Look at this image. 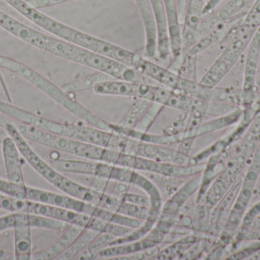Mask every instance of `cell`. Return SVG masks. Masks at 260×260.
Here are the masks:
<instances>
[{"instance_id":"7c38bea8","label":"cell","mask_w":260,"mask_h":260,"mask_svg":"<svg viewBox=\"0 0 260 260\" xmlns=\"http://www.w3.org/2000/svg\"><path fill=\"white\" fill-rule=\"evenodd\" d=\"M253 159L246 172L239 195L234 205L230 216V223L238 225L247 209L253 195L255 185L260 174V142L253 153Z\"/></svg>"},{"instance_id":"8992f818","label":"cell","mask_w":260,"mask_h":260,"mask_svg":"<svg viewBox=\"0 0 260 260\" xmlns=\"http://www.w3.org/2000/svg\"><path fill=\"white\" fill-rule=\"evenodd\" d=\"M94 177L128 186H134L142 189L151 201L150 209L152 218L157 221L161 214L163 203L160 192L157 186L150 179L142 175L141 172L123 166L99 162L96 163Z\"/></svg>"},{"instance_id":"52a82bcc","label":"cell","mask_w":260,"mask_h":260,"mask_svg":"<svg viewBox=\"0 0 260 260\" xmlns=\"http://www.w3.org/2000/svg\"><path fill=\"white\" fill-rule=\"evenodd\" d=\"M80 56L78 64L105 73L112 79L154 84V81L139 73L137 70L108 56L85 48Z\"/></svg>"},{"instance_id":"74e56055","label":"cell","mask_w":260,"mask_h":260,"mask_svg":"<svg viewBox=\"0 0 260 260\" xmlns=\"http://www.w3.org/2000/svg\"><path fill=\"white\" fill-rule=\"evenodd\" d=\"M15 220V212L0 217V233L8 229L13 228Z\"/></svg>"},{"instance_id":"5b68a950","label":"cell","mask_w":260,"mask_h":260,"mask_svg":"<svg viewBox=\"0 0 260 260\" xmlns=\"http://www.w3.org/2000/svg\"><path fill=\"white\" fill-rule=\"evenodd\" d=\"M56 37L82 48L115 60L136 70L144 57L136 52L131 51L62 22L59 24Z\"/></svg>"},{"instance_id":"836d02e7","label":"cell","mask_w":260,"mask_h":260,"mask_svg":"<svg viewBox=\"0 0 260 260\" xmlns=\"http://www.w3.org/2000/svg\"><path fill=\"white\" fill-rule=\"evenodd\" d=\"M242 21L256 30L259 29L260 27V0H255L248 12L243 18Z\"/></svg>"},{"instance_id":"44dd1931","label":"cell","mask_w":260,"mask_h":260,"mask_svg":"<svg viewBox=\"0 0 260 260\" xmlns=\"http://www.w3.org/2000/svg\"><path fill=\"white\" fill-rule=\"evenodd\" d=\"M85 228L76 225H70L63 232L60 238L55 241L53 244L44 250L32 253L31 259L34 260H53L64 253L78 237L83 232Z\"/></svg>"},{"instance_id":"e0dca14e","label":"cell","mask_w":260,"mask_h":260,"mask_svg":"<svg viewBox=\"0 0 260 260\" xmlns=\"http://www.w3.org/2000/svg\"><path fill=\"white\" fill-rule=\"evenodd\" d=\"M14 241L16 260H30L32 258L31 234L26 213L15 212Z\"/></svg>"},{"instance_id":"ab89813d","label":"cell","mask_w":260,"mask_h":260,"mask_svg":"<svg viewBox=\"0 0 260 260\" xmlns=\"http://www.w3.org/2000/svg\"><path fill=\"white\" fill-rule=\"evenodd\" d=\"M177 8H178L179 18L183 27L186 16V8H187L188 0H177Z\"/></svg>"},{"instance_id":"f546056e","label":"cell","mask_w":260,"mask_h":260,"mask_svg":"<svg viewBox=\"0 0 260 260\" xmlns=\"http://www.w3.org/2000/svg\"><path fill=\"white\" fill-rule=\"evenodd\" d=\"M115 238V237L111 234L101 233L75 259L91 260L96 259L99 257V254L105 248L109 247L111 243Z\"/></svg>"},{"instance_id":"7bdbcfd3","label":"cell","mask_w":260,"mask_h":260,"mask_svg":"<svg viewBox=\"0 0 260 260\" xmlns=\"http://www.w3.org/2000/svg\"><path fill=\"white\" fill-rule=\"evenodd\" d=\"M15 259V254L8 253L6 250L0 248V260H13Z\"/></svg>"},{"instance_id":"6da1fadb","label":"cell","mask_w":260,"mask_h":260,"mask_svg":"<svg viewBox=\"0 0 260 260\" xmlns=\"http://www.w3.org/2000/svg\"><path fill=\"white\" fill-rule=\"evenodd\" d=\"M0 67L6 69L12 73L24 78L38 90L47 95L69 112L85 122L87 125L95 127L99 129L110 131L111 123L107 122L95 113L82 105L72 94L66 92L62 87H59L50 79L38 73L31 67L23 63L15 61L8 56L0 55Z\"/></svg>"},{"instance_id":"8fae6325","label":"cell","mask_w":260,"mask_h":260,"mask_svg":"<svg viewBox=\"0 0 260 260\" xmlns=\"http://www.w3.org/2000/svg\"><path fill=\"white\" fill-rule=\"evenodd\" d=\"M170 227L171 226L168 223L162 221L153 227L149 233L142 239L125 244L110 246L99 254V257L112 259L117 256H126L157 247L165 239L167 234L169 232Z\"/></svg>"},{"instance_id":"2e32d148","label":"cell","mask_w":260,"mask_h":260,"mask_svg":"<svg viewBox=\"0 0 260 260\" xmlns=\"http://www.w3.org/2000/svg\"><path fill=\"white\" fill-rule=\"evenodd\" d=\"M140 13L145 30V56L153 58L157 53V26L149 0H133Z\"/></svg>"},{"instance_id":"7402d4cb","label":"cell","mask_w":260,"mask_h":260,"mask_svg":"<svg viewBox=\"0 0 260 260\" xmlns=\"http://www.w3.org/2000/svg\"><path fill=\"white\" fill-rule=\"evenodd\" d=\"M155 18L157 35V53L165 60L171 54L168 21L163 0H149Z\"/></svg>"},{"instance_id":"ac0fdd59","label":"cell","mask_w":260,"mask_h":260,"mask_svg":"<svg viewBox=\"0 0 260 260\" xmlns=\"http://www.w3.org/2000/svg\"><path fill=\"white\" fill-rule=\"evenodd\" d=\"M2 149L6 179L8 181L24 186L25 183L20 160V152L15 141L10 136L3 139Z\"/></svg>"},{"instance_id":"d6a6232c","label":"cell","mask_w":260,"mask_h":260,"mask_svg":"<svg viewBox=\"0 0 260 260\" xmlns=\"http://www.w3.org/2000/svg\"><path fill=\"white\" fill-rule=\"evenodd\" d=\"M26 185L15 184L0 178V192L18 199H24Z\"/></svg>"},{"instance_id":"4dcf8cb0","label":"cell","mask_w":260,"mask_h":260,"mask_svg":"<svg viewBox=\"0 0 260 260\" xmlns=\"http://www.w3.org/2000/svg\"><path fill=\"white\" fill-rule=\"evenodd\" d=\"M207 0H188L183 27L196 30L203 18V10ZM182 27V28H183Z\"/></svg>"},{"instance_id":"83f0119b","label":"cell","mask_w":260,"mask_h":260,"mask_svg":"<svg viewBox=\"0 0 260 260\" xmlns=\"http://www.w3.org/2000/svg\"><path fill=\"white\" fill-rule=\"evenodd\" d=\"M110 79H112V78L105 73L98 71L97 73L73 79V80L64 84L62 88L67 93L74 94V93L86 91L91 89L93 90L97 84L110 80Z\"/></svg>"},{"instance_id":"603a6c76","label":"cell","mask_w":260,"mask_h":260,"mask_svg":"<svg viewBox=\"0 0 260 260\" xmlns=\"http://www.w3.org/2000/svg\"><path fill=\"white\" fill-rule=\"evenodd\" d=\"M242 20L243 18L235 21V22L222 24V25L215 27V29L211 31L209 33L206 34V35L201 37L196 42V44L187 50L188 53L192 56H198L200 53H203V51L212 47L213 44H216L219 41H222L229 35V32L235 26L238 25L242 21Z\"/></svg>"},{"instance_id":"cb8c5ba5","label":"cell","mask_w":260,"mask_h":260,"mask_svg":"<svg viewBox=\"0 0 260 260\" xmlns=\"http://www.w3.org/2000/svg\"><path fill=\"white\" fill-rule=\"evenodd\" d=\"M50 164L59 172L79 174V175L94 177L96 163L79 160H66V159H53Z\"/></svg>"},{"instance_id":"e575fe53","label":"cell","mask_w":260,"mask_h":260,"mask_svg":"<svg viewBox=\"0 0 260 260\" xmlns=\"http://www.w3.org/2000/svg\"><path fill=\"white\" fill-rule=\"evenodd\" d=\"M118 198L126 201V203H132V204L145 206V207H151V201L147 195L130 193V192H126L120 195Z\"/></svg>"},{"instance_id":"8d00e7d4","label":"cell","mask_w":260,"mask_h":260,"mask_svg":"<svg viewBox=\"0 0 260 260\" xmlns=\"http://www.w3.org/2000/svg\"><path fill=\"white\" fill-rule=\"evenodd\" d=\"M26 1L33 7L40 9L63 4V3L74 1V0H26Z\"/></svg>"},{"instance_id":"ba28073f","label":"cell","mask_w":260,"mask_h":260,"mask_svg":"<svg viewBox=\"0 0 260 260\" xmlns=\"http://www.w3.org/2000/svg\"><path fill=\"white\" fill-rule=\"evenodd\" d=\"M254 2L255 0H229L213 12L205 15L195 30L199 39L218 26L244 18Z\"/></svg>"},{"instance_id":"f1b7e54d","label":"cell","mask_w":260,"mask_h":260,"mask_svg":"<svg viewBox=\"0 0 260 260\" xmlns=\"http://www.w3.org/2000/svg\"><path fill=\"white\" fill-rule=\"evenodd\" d=\"M100 234L101 232H96V230L85 229L83 232L78 237L77 239L73 242V244L56 259L71 260L76 259L91 244V241H94Z\"/></svg>"},{"instance_id":"4316f807","label":"cell","mask_w":260,"mask_h":260,"mask_svg":"<svg viewBox=\"0 0 260 260\" xmlns=\"http://www.w3.org/2000/svg\"><path fill=\"white\" fill-rule=\"evenodd\" d=\"M243 111L244 110L239 108L229 114L218 116L212 120L203 122L197 130V137L223 129L236 123L242 117Z\"/></svg>"},{"instance_id":"3957f363","label":"cell","mask_w":260,"mask_h":260,"mask_svg":"<svg viewBox=\"0 0 260 260\" xmlns=\"http://www.w3.org/2000/svg\"><path fill=\"white\" fill-rule=\"evenodd\" d=\"M8 118L9 122L16 128L24 138L81 158L102 161L105 148L74 140L60 134H54Z\"/></svg>"},{"instance_id":"60d3db41","label":"cell","mask_w":260,"mask_h":260,"mask_svg":"<svg viewBox=\"0 0 260 260\" xmlns=\"http://www.w3.org/2000/svg\"><path fill=\"white\" fill-rule=\"evenodd\" d=\"M0 100L11 102L10 96H9V92H8L1 74H0Z\"/></svg>"},{"instance_id":"4fadbf2b","label":"cell","mask_w":260,"mask_h":260,"mask_svg":"<svg viewBox=\"0 0 260 260\" xmlns=\"http://www.w3.org/2000/svg\"><path fill=\"white\" fill-rule=\"evenodd\" d=\"M244 63L243 91L244 93V108L254 102L256 75L260 59V27L256 31L247 49Z\"/></svg>"},{"instance_id":"b9f144b4","label":"cell","mask_w":260,"mask_h":260,"mask_svg":"<svg viewBox=\"0 0 260 260\" xmlns=\"http://www.w3.org/2000/svg\"><path fill=\"white\" fill-rule=\"evenodd\" d=\"M11 198L9 195L0 194V209L8 210L10 208Z\"/></svg>"},{"instance_id":"d590c367","label":"cell","mask_w":260,"mask_h":260,"mask_svg":"<svg viewBox=\"0 0 260 260\" xmlns=\"http://www.w3.org/2000/svg\"><path fill=\"white\" fill-rule=\"evenodd\" d=\"M160 249L157 247H153V248L148 249V250H142V251L137 252V253H132V254L126 255V256H117V257L112 258L111 259L117 260H140V259H151Z\"/></svg>"},{"instance_id":"277c9868","label":"cell","mask_w":260,"mask_h":260,"mask_svg":"<svg viewBox=\"0 0 260 260\" xmlns=\"http://www.w3.org/2000/svg\"><path fill=\"white\" fill-rule=\"evenodd\" d=\"M115 166L129 168L139 172L157 174L174 178L191 177L201 174L206 168V163H192L189 165H178L163 163L139 156L105 148L102 161Z\"/></svg>"},{"instance_id":"1f68e13d","label":"cell","mask_w":260,"mask_h":260,"mask_svg":"<svg viewBox=\"0 0 260 260\" xmlns=\"http://www.w3.org/2000/svg\"><path fill=\"white\" fill-rule=\"evenodd\" d=\"M164 105L156 102H151L149 108L147 110L146 112L144 114L143 117L141 119L140 122L138 124L135 130L142 131V132H148L150 127L152 125L153 122L157 119L158 114H160L161 110L163 109Z\"/></svg>"},{"instance_id":"ffe728a7","label":"cell","mask_w":260,"mask_h":260,"mask_svg":"<svg viewBox=\"0 0 260 260\" xmlns=\"http://www.w3.org/2000/svg\"><path fill=\"white\" fill-rule=\"evenodd\" d=\"M202 174L192 176L187 182L183 183L172 195L169 199L163 204L161 214L173 215L177 214L189 198L199 190L202 182Z\"/></svg>"},{"instance_id":"d4e9b609","label":"cell","mask_w":260,"mask_h":260,"mask_svg":"<svg viewBox=\"0 0 260 260\" xmlns=\"http://www.w3.org/2000/svg\"><path fill=\"white\" fill-rule=\"evenodd\" d=\"M197 242L196 237L189 235L180 238L171 245L160 250L151 259L171 260L179 259L190 247Z\"/></svg>"},{"instance_id":"5bb4252c","label":"cell","mask_w":260,"mask_h":260,"mask_svg":"<svg viewBox=\"0 0 260 260\" xmlns=\"http://www.w3.org/2000/svg\"><path fill=\"white\" fill-rule=\"evenodd\" d=\"M0 27L6 32L12 34L14 36L44 51L47 50L51 41V36L50 35H46L32 27H28L11 15H8L1 9H0Z\"/></svg>"},{"instance_id":"30bf717a","label":"cell","mask_w":260,"mask_h":260,"mask_svg":"<svg viewBox=\"0 0 260 260\" xmlns=\"http://www.w3.org/2000/svg\"><path fill=\"white\" fill-rule=\"evenodd\" d=\"M123 152L163 163L178 165L194 163L189 154H183L178 150L173 149L167 145L148 143L129 137H128Z\"/></svg>"},{"instance_id":"f35d334b","label":"cell","mask_w":260,"mask_h":260,"mask_svg":"<svg viewBox=\"0 0 260 260\" xmlns=\"http://www.w3.org/2000/svg\"><path fill=\"white\" fill-rule=\"evenodd\" d=\"M196 138L197 137H186V138L182 139L180 141L178 151L183 154H189Z\"/></svg>"},{"instance_id":"484cf974","label":"cell","mask_w":260,"mask_h":260,"mask_svg":"<svg viewBox=\"0 0 260 260\" xmlns=\"http://www.w3.org/2000/svg\"><path fill=\"white\" fill-rule=\"evenodd\" d=\"M151 102H152L141 98L136 99L117 125L123 129H135L149 108Z\"/></svg>"},{"instance_id":"d6986e66","label":"cell","mask_w":260,"mask_h":260,"mask_svg":"<svg viewBox=\"0 0 260 260\" xmlns=\"http://www.w3.org/2000/svg\"><path fill=\"white\" fill-rule=\"evenodd\" d=\"M163 3L168 21L171 54L175 61L180 57L183 50L182 25L179 18L177 0H163Z\"/></svg>"},{"instance_id":"9c48e42d","label":"cell","mask_w":260,"mask_h":260,"mask_svg":"<svg viewBox=\"0 0 260 260\" xmlns=\"http://www.w3.org/2000/svg\"><path fill=\"white\" fill-rule=\"evenodd\" d=\"M24 199L35 203H44L56 207L64 208L75 212L85 214L94 218H100L102 215V208L97 207L82 200L78 199L68 195H61L44 189H37L26 186Z\"/></svg>"},{"instance_id":"9a60e30c","label":"cell","mask_w":260,"mask_h":260,"mask_svg":"<svg viewBox=\"0 0 260 260\" xmlns=\"http://www.w3.org/2000/svg\"><path fill=\"white\" fill-rule=\"evenodd\" d=\"M150 83L110 79L97 84L93 90L102 96H124L147 99L149 94Z\"/></svg>"},{"instance_id":"7a4b0ae2","label":"cell","mask_w":260,"mask_h":260,"mask_svg":"<svg viewBox=\"0 0 260 260\" xmlns=\"http://www.w3.org/2000/svg\"><path fill=\"white\" fill-rule=\"evenodd\" d=\"M257 30L243 21L232 29L224 38L228 39L225 47L199 82L206 86H217L241 59Z\"/></svg>"}]
</instances>
